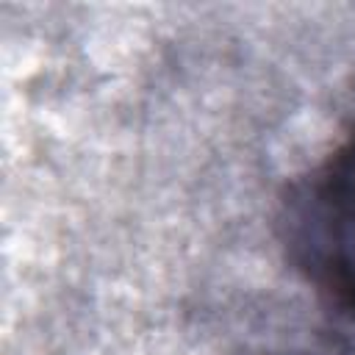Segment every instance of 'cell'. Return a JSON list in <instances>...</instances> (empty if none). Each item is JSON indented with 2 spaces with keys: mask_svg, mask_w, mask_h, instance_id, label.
I'll return each mask as SVG.
<instances>
[{
  "mask_svg": "<svg viewBox=\"0 0 355 355\" xmlns=\"http://www.w3.org/2000/svg\"><path fill=\"white\" fill-rule=\"evenodd\" d=\"M277 225L294 269L355 319V128L288 183Z\"/></svg>",
  "mask_w": 355,
  "mask_h": 355,
  "instance_id": "6da1fadb",
  "label": "cell"
}]
</instances>
